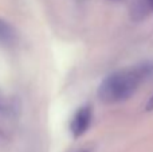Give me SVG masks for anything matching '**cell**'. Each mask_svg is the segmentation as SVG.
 <instances>
[{
	"label": "cell",
	"mask_w": 153,
	"mask_h": 152,
	"mask_svg": "<svg viewBox=\"0 0 153 152\" xmlns=\"http://www.w3.org/2000/svg\"><path fill=\"white\" fill-rule=\"evenodd\" d=\"M16 39V32L13 27L5 20L0 19V43L1 45H11Z\"/></svg>",
	"instance_id": "3"
},
{
	"label": "cell",
	"mask_w": 153,
	"mask_h": 152,
	"mask_svg": "<svg viewBox=\"0 0 153 152\" xmlns=\"http://www.w3.org/2000/svg\"><path fill=\"white\" fill-rule=\"evenodd\" d=\"M91 107L90 105H83L75 112L73 116L71 123H70V131L74 137H81L85 132L87 131L90 123H91Z\"/></svg>",
	"instance_id": "2"
},
{
	"label": "cell",
	"mask_w": 153,
	"mask_h": 152,
	"mask_svg": "<svg viewBox=\"0 0 153 152\" xmlns=\"http://www.w3.org/2000/svg\"><path fill=\"white\" fill-rule=\"evenodd\" d=\"M153 72L152 63H143L108 75L98 88V97L105 104H116L128 100L140 83Z\"/></svg>",
	"instance_id": "1"
},
{
	"label": "cell",
	"mask_w": 153,
	"mask_h": 152,
	"mask_svg": "<svg viewBox=\"0 0 153 152\" xmlns=\"http://www.w3.org/2000/svg\"><path fill=\"white\" fill-rule=\"evenodd\" d=\"M145 1H146V4H148L149 7H151L152 10H153V0H145Z\"/></svg>",
	"instance_id": "6"
},
{
	"label": "cell",
	"mask_w": 153,
	"mask_h": 152,
	"mask_svg": "<svg viewBox=\"0 0 153 152\" xmlns=\"http://www.w3.org/2000/svg\"><path fill=\"white\" fill-rule=\"evenodd\" d=\"M145 109L146 110H153V96L149 98V101H148V104H146Z\"/></svg>",
	"instance_id": "5"
},
{
	"label": "cell",
	"mask_w": 153,
	"mask_h": 152,
	"mask_svg": "<svg viewBox=\"0 0 153 152\" xmlns=\"http://www.w3.org/2000/svg\"><path fill=\"white\" fill-rule=\"evenodd\" d=\"M7 110H8L7 104L4 102V100L3 98H0V112H7Z\"/></svg>",
	"instance_id": "4"
},
{
	"label": "cell",
	"mask_w": 153,
	"mask_h": 152,
	"mask_svg": "<svg viewBox=\"0 0 153 152\" xmlns=\"http://www.w3.org/2000/svg\"><path fill=\"white\" fill-rule=\"evenodd\" d=\"M79 152H89V151H79Z\"/></svg>",
	"instance_id": "7"
},
{
	"label": "cell",
	"mask_w": 153,
	"mask_h": 152,
	"mask_svg": "<svg viewBox=\"0 0 153 152\" xmlns=\"http://www.w3.org/2000/svg\"><path fill=\"white\" fill-rule=\"evenodd\" d=\"M113 1H117V0H113Z\"/></svg>",
	"instance_id": "8"
}]
</instances>
